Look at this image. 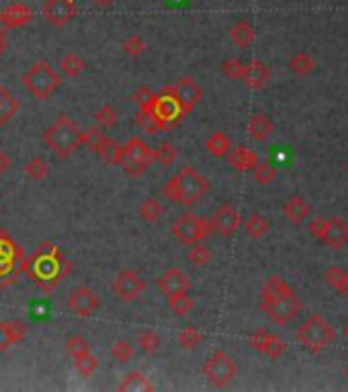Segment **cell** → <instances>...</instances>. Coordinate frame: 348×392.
Instances as JSON below:
<instances>
[{
  "mask_svg": "<svg viewBox=\"0 0 348 392\" xmlns=\"http://www.w3.org/2000/svg\"><path fill=\"white\" fill-rule=\"evenodd\" d=\"M261 309L272 323L289 325L303 311V303L281 276H270L261 290Z\"/></svg>",
  "mask_w": 348,
  "mask_h": 392,
  "instance_id": "1",
  "label": "cell"
},
{
  "mask_svg": "<svg viewBox=\"0 0 348 392\" xmlns=\"http://www.w3.org/2000/svg\"><path fill=\"white\" fill-rule=\"evenodd\" d=\"M209 192V180L193 165H182L173 178L162 186V194L180 207L197 205Z\"/></svg>",
  "mask_w": 348,
  "mask_h": 392,
  "instance_id": "2",
  "label": "cell"
},
{
  "mask_svg": "<svg viewBox=\"0 0 348 392\" xmlns=\"http://www.w3.org/2000/svg\"><path fill=\"white\" fill-rule=\"evenodd\" d=\"M334 337L336 331L332 323L322 314H309L295 331V339L299 341V345L314 356L324 351L334 341Z\"/></svg>",
  "mask_w": 348,
  "mask_h": 392,
  "instance_id": "3",
  "label": "cell"
},
{
  "mask_svg": "<svg viewBox=\"0 0 348 392\" xmlns=\"http://www.w3.org/2000/svg\"><path fill=\"white\" fill-rule=\"evenodd\" d=\"M80 133L83 131L78 129V125L72 121L70 115H60L54 121V125L45 131L43 141L56 156L66 159L80 148Z\"/></svg>",
  "mask_w": 348,
  "mask_h": 392,
  "instance_id": "4",
  "label": "cell"
},
{
  "mask_svg": "<svg viewBox=\"0 0 348 392\" xmlns=\"http://www.w3.org/2000/svg\"><path fill=\"white\" fill-rule=\"evenodd\" d=\"M23 86L27 88V92L37 98V100H47L52 94L58 92V88L62 86V76L52 68L50 62L45 60H37L25 74H23Z\"/></svg>",
  "mask_w": 348,
  "mask_h": 392,
  "instance_id": "5",
  "label": "cell"
},
{
  "mask_svg": "<svg viewBox=\"0 0 348 392\" xmlns=\"http://www.w3.org/2000/svg\"><path fill=\"white\" fill-rule=\"evenodd\" d=\"M154 163V150L142 139V137H131L123 148L117 165L125 170L127 176H142L150 165Z\"/></svg>",
  "mask_w": 348,
  "mask_h": 392,
  "instance_id": "6",
  "label": "cell"
},
{
  "mask_svg": "<svg viewBox=\"0 0 348 392\" xmlns=\"http://www.w3.org/2000/svg\"><path fill=\"white\" fill-rule=\"evenodd\" d=\"M203 376L217 389L228 387L230 382H234V378L238 376V366L234 362L232 356H228L224 349L213 351L205 364H203Z\"/></svg>",
  "mask_w": 348,
  "mask_h": 392,
  "instance_id": "7",
  "label": "cell"
},
{
  "mask_svg": "<svg viewBox=\"0 0 348 392\" xmlns=\"http://www.w3.org/2000/svg\"><path fill=\"white\" fill-rule=\"evenodd\" d=\"M173 235L184 243V245H193V243H199L203 239L211 235V225L209 221L197 217L195 213H182L180 217H176V221L173 223L171 227Z\"/></svg>",
  "mask_w": 348,
  "mask_h": 392,
  "instance_id": "8",
  "label": "cell"
},
{
  "mask_svg": "<svg viewBox=\"0 0 348 392\" xmlns=\"http://www.w3.org/2000/svg\"><path fill=\"white\" fill-rule=\"evenodd\" d=\"M146 288L144 278L133 270H123L113 280V295L123 303H133L142 297Z\"/></svg>",
  "mask_w": 348,
  "mask_h": 392,
  "instance_id": "9",
  "label": "cell"
},
{
  "mask_svg": "<svg viewBox=\"0 0 348 392\" xmlns=\"http://www.w3.org/2000/svg\"><path fill=\"white\" fill-rule=\"evenodd\" d=\"M209 225H211L213 233L221 237H232L242 225V215L236 207H232L230 203H224L213 211Z\"/></svg>",
  "mask_w": 348,
  "mask_h": 392,
  "instance_id": "10",
  "label": "cell"
},
{
  "mask_svg": "<svg viewBox=\"0 0 348 392\" xmlns=\"http://www.w3.org/2000/svg\"><path fill=\"white\" fill-rule=\"evenodd\" d=\"M166 90L173 94V98L178 102L182 115H188V113L197 106V102L201 100V96H203L201 86L193 78L176 80L174 84L166 86Z\"/></svg>",
  "mask_w": 348,
  "mask_h": 392,
  "instance_id": "11",
  "label": "cell"
},
{
  "mask_svg": "<svg viewBox=\"0 0 348 392\" xmlns=\"http://www.w3.org/2000/svg\"><path fill=\"white\" fill-rule=\"evenodd\" d=\"M250 345L254 351H259L268 360H279L287 351V343L276 333H270L266 329H257L250 335Z\"/></svg>",
  "mask_w": 348,
  "mask_h": 392,
  "instance_id": "12",
  "label": "cell"
},
{
  "mask_svg": "<svg viewBox=\"0 0 348 392\" xmlns=\"http://www.w3.org/2000/svg\"><path fill=\"white\" fill-rule=\"evenodd\" d=\"M76 14L74 0H45L43 4V16L52 27H64L68 25Z\"/></svg>",
  "mask_w": 348,
  "mask_h": 392,
  "instance_id": "13",
  "label": "cell"
},
{
  "mask_svg": "<svg viewBox=\"0 0 348 392\" xmlns=\"http://www.w3.org/2000/svg\"><path fill=\"white\" fill-rule=\"evenodd\" d=\"M68 307L78 314V316H92V314L98 311L100 301H98V297H96L94 290H90L87 286H80V288H76V290L70 295Z\"/></svg>",
  "mask_w": 348,
  "mask_h": 392,
  "instance_id": "14",
  "label": "cell"
},
{
  "mask_svg": "<svg viewBox=\"0 0 348 392\" xmlns=\"http://www.w3.org/2000/svg\"><path fill=\"white\" fill-rule=\"evenodd\" d=\"M33 19V12L27 4L23 2H12L8 4L2 12H0V25L4 29H21L25 25H29Z\"/></svg>",
  "mask_w": 348,
  "mask_h": 392,
  "instance_id": "15",
  "label": "cell"
},
{
  "mask_svg": "<svg viewBox=\"0 0 348 392\" xmlns=\"http://www.w3.org/2000/svg\"><path fill=\"white\" fill-rule=\"evenodd\" d=\"M270 68L261 62V60H250L248 64H244V70H242V82L246 88L250 90H261L264 88L268 82H270Z\"/></svg>",
  "mask_w": 348,
  "mask_h": 392,
  "instance_id": "16",
  "label": "cell"
},
{
  "mask_svg": "<svg viewBox=\"0 0 348 392\" xmlns=\"http://www.w3.org/2000/svg\"><path fill=\"white\" fill-rule=\"evenodd\" d=\"M188 288H191V278L180 268H171L168 272H164L158 278V290L166 299L174 292H182V290H188Z\"/></svg>",
  "mask_w": 348,
  "mask_h": 392,
  "instance_id": "17",
  "label": "cell"
},
{
  "mask_svg": "<svg viewBox=\"0 0 348 392\" xmlns=\"http://www.w3.org/2000/svg\"><path fill=\"white\" fill-rule=\"evenodd\" d=\"M324 245L332 247V249H342L348 245V223L340 217H330L326 219V231L324 237L320 239Z\"/></svg>",
  "mask_w": 348,
  "mask_h": 392,
  "instance_id": "18",
  "label": "cell"
},
{
  "mask_svg": "<svg viewBox=\"0 0 348 392\" xmlns=\"http://www.w3.org/2000/svg\"><path fill=\"white\" fill-rule=\"evenodd\" d=\"M226 157H228L230 168L236 170V172H252L254 165L259 163V156H257L250 148H246V146L232 148L230 154Z\"/></svg>",
  "mask_w": 348,
  "mask_h": 392,
  "instance_id": "19",
  "label": "cell"
},
{
  "mask_svg": "<svg viewBox=\"0 0 348 392\" xmlns=\"http://www.w3.org/2000/svg\"><path fill=\"white\" fill-rule=\"evenodd\" d=\"M283 217H285L291 225L299 227V225L309 217V205L305 203L303 196L295 194V196H291V198L283 205Z\"/></svg>",
  "mask_w": 348,
  "mask_h": 392,
  "instance_id": "20",
  "label": "cell"
},
{
  "mask_svg": "<svg viewBox=\"0 0 348 392\" xmlns=\"http://www.w3.org/2000/svg\"><path fill=\"white\" fill-rule=\"evenodd\" d=\"M27 327L21 321H0V351H6L10 345L23 341Z\"/></svg>",
  "mask_w": 348,
  "mask_h": 392,
  "instance_id": "21",
  "label": "cell"
},
{
  "mask_svg": "<svg viewBox=\"0 0 348 392\" xmlns=\"http://www.w3.org/2000/svg\"><path fill=\"white\" fill-rule=\"evenodd\" d=\"M230 39H232V43H234L236 47L246 49V47H250V45L254 43L257 31H254V27H252V23H250L248 19H238V21L232 25V29H230Z\"/></svg>",
  "mask_w": 348,
  "mask_h": 392,
  "instance_id": "22",
  "label": "cell"
},
{
  "mask_svg": "<svg viewBox=\"0 0 348 392\" xmlns=\"http://www.w3.org/2000/svg\"><path fill=\"white\" fill-rule=\"evenodd\" d=\"M272 129H274V123H272V119L266 115V113H254L252 117H250V121H248V125H246V131H248V135H250V139L252 141H264L270 133H272Z\"/></svg>",
  "mask_w": 348,
  "mask_h": 392,
  "instance_id": "23",
  "label": "cell"
},
{
  "mask_svg": "<svg viewBox=\"0 0 348 392\" xmlns=\"http://www.w3.org/2000/svg\"><path fill=\"white\" fill-rule=\"evenodd\" d=\"M205 150H207L209 156H213L215 159H221V157H226L230 154V150H232V141L228 139L226 133L215 131V133H211V135L205 139Z\"/></svg>",
  "mask_w": 348,
  "mask_h": 392,
  "instance_id": "24",
  "label": "cell"
},
{
  "mask_svg": "<svg viewBox=\"0 0 348 392\" xmlns=\"http://www.w3.org/2000/svg\"><path fill=\"white\" fill-rule=\"evenodd\" d=\"M289 70H291V74H295L299 78L309 76L316 70V60L307 51H297L289 60Z\"/></svg>",
  "mask_w": 348,
  "mask_h": 392,
  "instance_id": "25",
  "label": "cell"
},
{
  "mask_svg": "<svg viewBox=\"0 0 348 392\" xmlns=\"http://www.w3.org/2000/svg\"><path fill=\"white\" fill-rule=\"evenodd\" d=\"M138 215H140V219H142L144 223L154 225V223H158V221L162 219L164 207H162L160 200H156V198H144V200L140 203V207H138Z\"/></svg>",
  "mask_w": 348,
  "mask_h": 392,
  "instance_id": "26",
  "label": "cell"
},
{
  "mask_svg": "<svg viewBox=\"0 0 348 392\" xmlns=\"http://www.w3.org/2000/svg\"><path fill=\"white\" fill-rule=\"evenodd\" d=\"M117 391L119 392H135V391H144V392H150L154 391V384L142 374V372H129L121 382H119V387H117Z\"/></svg>",
  "mask_w": 348,
  "mask_h": 392,
  "instance_id": "27",
  "label": "cell"
},
{
  "mask_svg": "<svg viewBox=\"0 0 348 392\" xmlns=\"http://www.w3.org/2000/svg\"><path fill=\"white\" fill-rule=\"evenodd\" d=\"M85 68H87L85 60H83L78 54H74V51L66 54V56L60 60V72H62V76H66V78H76V76H80V74L85 72Z\"/></svg>",
  "mask_w": 348,
  "mask_h": 392,
  "instance_id": "28",
  "label": "cell"
},
{
  "mask_svg": "<svg viewBox=\"0 0 348 392\" xmlns=\"http://www.w3.org/2000/svg\"><path fill=\"white\" fill-rule=\"evenodd\" d=\"M244 231H246V235L252 237V239H261L270 231V221L261 213H252L244 223Z\"/></svg>",
  "mask_w": 348,
  "mask_h": 392,
  "instance_id": "29",
  "label": "cell"
},
{
  "mask_svg": "<svg viewBox=\"0 0 348 392\" xmlns=\"http://www.w3.org/2000/svg\"><path fill=\"white\" fill-rule=\"evenodd\" d=\"M138 347L144 351V354H156L160 347H162V337L160 333H156L154 329H144L138 333V339H135Z\"/></svg>",
  "mask_w": 348,
  "mask_h": 392,
  "instance_id": "30",
  "label": "cell"
},
{
  "mask_svg": "<svg viewBox=\"0 0 348 392\" xmlns=\"http://www.w3.org/2000/svg\"><path fill=\"white\" fill-rule=\"evenodd\" d=\"M168 307L176 316H186L195 309V301L188 297V290H182V292H174L168 299Z\"/></svg>",
  "mask_w": 348,
  "mask_h": 392,
  "instance_id": "31",
  "label": "cell"
},
{
  "mask_svg": "<svg viewBox=\"0 0 348 392\" xmlns=\"http://www.w3.org/2000/svg\"><path fill=\"white\" fill-rule=\"evenodd\" d=\"M19 111V102L14 100V96L0 86V127L6 125Z\"/></svg>",
  "mask_w": 348,
  "mask_h": 392,
  "instance_id": "32",
  "label": "cell"
},
{
  "mask_svg": "<svg viewBox=\"0 0 348 392\" xmlns=\"http://www.w3.org/2000/svg\"><path fill=\"white\" fill-rule=\"evenodd\" d=\"M201 343H203V335H201V331H199L197 327H193V325L184 327V329L178 333V345H180L184 351H193V349H197Z\"/></svg>",
  "mask_w": 348,
  "mask_h": 392,
  "instance_id": "33",
  "label": "cell"
},
{
  "mask_svg": "<svg viewBox=\"0 0 348 392\" xmlns=\"http://www.w3.org/2000/svg\"><path fill=\"white\" fill-rule=\"evenodd\" d=\"M107 135L102 133V127L94 125V127H88L87 131L80 133V146H87L90 152H98V148L105 143Z\"/></svg>",
  "mask_w": 348,
  "mask_h": 392,
  "instance_id": "34",
  "label": "cell"
},
{
  "mask_svg": "<svg viewBox=\"0 0 348 392\" xmlns=\"http://www.w3.org/2000/svg\"><path fill=\"white\" fill-rule=\"evenodd\" d=\"M25 174H27L29 180L39 182V180H43V178L50 174V165H47V161H45L43 157H31V159L25 163Z\"/></svg>",
  "mask_w": 348,
  "mask_h": 392,
  "instance_id": "35",
  "label": "cell"
},
{
  "mask_svg": "<svg viewBox=\"0 0 348 392\" xmlns=\"http://www.w3.org/2000/svg\"><path fill=\"white\" fill-rule=\"evenodd\" d=\"M121 148H123V146H119L115 139L107 137V139H105V143L98 148L96 156L100 157L102 161L111 163V165H117V161H119V156H121Z\"/></svg>",
  "mask_w": 348,
  "mask_h": 392,
  "instance_id": "36",
  "label": "cell"
},
{
  "mask_svg": "<svg viewBox=\"0 0 348 392\" xmlns=\"http://www.w3.org/2000/svg\"><path fill=\"white\" fill-rule=\"evenodd\" d=\"M186 260H188V264H193L195 268H203V266L209 264L211 251L199 241V243H193V245H191V249H188V253H186Z\"/></svg>",
  "mask_w": 348,
  "mask_h": 392,
  "instance_id": "37",
  "label": "cell"
},
{
  "mask_svg": "<svg viewBox=\"0 0 348 392\" xmlns=\"http://www.w3.org/2000/svg\"><path fill=\"white\" fill-rule=\"evenodd\" d=\"M117 119H119V113H117V108L111 106V104H102V106L94 113V121H96V125L102 127V129L113 127V125L117 123Z\"/></svg>",
  "mask_w": 348,
  "mask_h": 392,
  "instance_id": "38",
  "label": "cell"
},
{
  "mask_svg": "<svg viewBox=\"0 0 348 392\" xmlns=\"http://www.w3.org/2000/svg\"><path fill=\"white\" fill-rule=\"evenodd\" d=\"M146 39L140 35V33H133V35H129L125 41H123V51H125V56H129V58H140L144 51H146Z\"/></svg>",
  "mask_w": 348,
  "mask_h": 392,
  "instance_id": "39",
  "label": "cell"
},
{
  "mask_svg": "<svg viewBox=\"0 0 348 392\" xmlns=\"http://www.w3.org/2000/svg\"><path fill=\"white\" fill-rule=\"evenodd\" d=\"M66 351L74 358H80V356H87L90 354V343H88L87 337L83 335H72L68 341H66Z\"/></svg>",
  "mask_w": 348,
  "mask_h": 392,
  "instance_id": "40",
  "label": "cell"
},
{
  "mask_svg": "<svg viewBox=\"0 0 348 392\" xmlns=\"http://www.w3.org/2000/svg\"><path fill=\"white\" fill-rule=\"evenodd\" d=\"M252 176H254V180L261 184V186H266V184H270L274 178H276V168L270 163V161H264V163H257L254 165V170H252Z\"/></svg>",
  "mask_w": 348,
  "mask_h": 392,
  "instance_id": "41",
  "label": "cell"
},
{
  "mask_svg": "<svg viewBox=\"0 0 348 392\" xmlns=\"http://www.w3.org/2000/svg\"><path fill=\"white\" fill-rule=\"evenodd\" d=\"M154 100H156V94H154V92H150V88H148V86L138 88V90H135V94H133V102L138 104V108H140L142 113H152Z\"/></svg>",
  "mask_w": 348,
  "mask_h": 392,
  "instance_id": "42",
  "label": "cell"
},
{
  "mask_svg": "<svg viewBox=\"0 0 348 392\" xmlns=\"http://www.w3.org/2000/svg\"><path fill=\"white\" fill-rule=\"evenodd\" d=\"M111 356L113 360H117L119 364H127L133 358V345L125 339H119L111 345Z\"/></svg>",
  "mask_w": 348,
  "mask_h": 392,
  "instance_id": "43",
  "label": "cell"
},
{
  "mask_svg": "<svg viewBox=\"0 0 348 392\" xmlns=\"http://www.w3.org/2000/svg\"><path fill=\"white\" fill-rule=\"evenodd\" d=\"M74 368L80 376H92L96 370H98V360L92 356V354H87V356H80V358H74Z\"/></svg>",
  "mask_w": 348,
  "mask_h": 392,
  "instance_id": "44",
  "label": "cell"
},
{
  "mask_svg": "<svg viewBox=\"0 0 348 392\" xmlns=\"http://www.w3.org/2000/svg\"><path fill=\"white\" fill-rule=\"evenodd\" d=\"M174 159H176V148H174L173 143H168V141L160 143V146L154 150V161H158V163L164 165V168L173 165Z\"/></svg>",
  "mask_w": 348,
  "mask_h": 392,
  "instance_id": "45",
  "label": "cell"
},
{
  "mask_svg": "<svg viewBox=\"0 0 348 392\" xmlns=\"http://www.w3.org/2000/svg\"><path fill=\"white\" fill-rule=\"evenodd\" d=\"M219 70H221V74H224L228 80H240L242 78L244 64H242L238 58H228V60H224V62H221Z\"/></svg>",
  "mask_w": 348,
  "mask_h": 392,
  "instance_id": "46",
  "label": "cell"
},
{
  "mask_svg": "<svg viewBox=\"0 0 348 392\" xmlns=\"http://www.w3.org/2000/svg\"><path fill=\"white\" fill-rule=\"evenodd\" d=\"M342 276H345V270L338 268V266H330V268L324 272L326 284H328L330 288H334V290H338V286H340V282H342Z\"/></svg>",
  "mask_w": 348,
  "mask_h": 392,
  "instance_id": "47",
  "label": "cell"
},
{
  "mask_svg": "<svg viewBox=\"0 0 348 392\" xmlns=\"http://www.w3.org/2000/svg\"><path fill=\"white\" fill-rule=\"evenodd\" d=\"M307 231L312 233V237H316V239L320 241V239L324 237V231H326V219H324V217H316V219L309 223Z\"/></svg>",
  "mask_w": 348,
  "mask_h": 392,
  "instance_id": "48",
  "label": "cell"
},
{
  "mask_svg": "<svg viewBox=\"0 0 348 392\" xmlns=\"http://www.w3.org/2000/svg\"><path fill=\"white\" fill-rule=\"evenodd\" d=\"M10 165H12V159H10V156H8L4 150H0V176H2V174H6V172L10 170Z\"/></svg>",
  "mask_w": 348,
  "mask_h": 392,
  "instance_id": "49",
  "label": "cell"
},
{
  "mask_svg": "<svg viewBox=\"0 0 348 392\" xmlns=\"http://www.w3.org/2000/svg\"><path fill=\"white\" fill-rule=\"evenodd\" d=\"M336 292H340L345 299L348 301V270H345V276H342V282H340V286H338V290Z\"/></svg>",
  "mask_w": 348,
  "mask_h": 392,
  "instance_id": "50",
  "label": "cell"
},
{
  "mask_svg": "<svg viewBox=\"0 0 348 392\" xmlns=\"http://www.w3.org/2000/svg\"><path fill=\"white\" fill-rule=\"evenodd\" d=\"M98 8H107V6H111L113 4V0H92Z\"/></svg>",
  "mask_w": 348,
  "mask_h": 392,
  "instance_id": "51",
  "label": "cell"
},
{
  "mask_svg": "<svg viewBox=\"0 0 348 392\" xmlns=\"http://www.w3.org/2000/svg\"><path fill=\"white\" fill-rule=\"evenodd\" d=\"M342 333H345V337H347V341H348V323L345 325V329H342Z\"/></svg>",
  "mask_w": 348,
  "mask_h": 392,
  "instance_id": "52",
  "label": "cell"
},
{
  "mask_svg": "<svg viewBox=\"0 0 348 392\" xmlns=\"http://www.w3.org/2000/svg\"><path fill=\"white\" fill-rule=\"evenodd\" d=\"M345 378H347V380H348V366H347V368H345Z\"/></svg>",
  "mask_w": 348,
  "mask_h": 392,
  "instance_id": "53",
  "label": "cell"
}]
</instances>
